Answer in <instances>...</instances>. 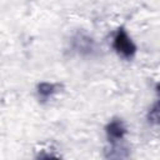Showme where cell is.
<instances>
[{
  "mask_svg": "<svg viewBox=\"0 0 160 160\" xmlns=\"http://www.w3.org/2000/svg\"><path fill=\"white\" fill-rule=\"evenodd\" d=\"M114 48L124 58H131L136 50L135 45L132 44L130 38L128 36V34L122 29H120L114 38Z\"/></svg>",
  "mask_w": 160,
  "mask_h": 160,
  "instance_id": "6da1fadb",
  "label": "cell"
},
{
  "mask_svg": "<svg viewBox=\"0 0 160 160\" xmlns=\"http://www.w3.org/2000/svg\"><path fill=\"white\" fill-rule=\"evenodd\" d=\"M125 132H126L125 126L120 120H114L106 126V134L111 142H116V141L121 140L124 138Z\"/></svg>",
  "mask_w": 160,
  "mask_h": 160,
  "instance_id": "7a4b0ae2",
  "label": "cell"
},
{
  "mask_svg": "<svg viewBox=\"0 0 160 160\" xmlns=\"http://www.w3.org/2000/svg\"><path fill=\"white\" fill-rule=\"evenodd\" d=\"M74 48L81 54H89L94 49V42L85 35H78L74 39Z\"/></svg>",
  "mask_w": 160,
  "mask_h": 160,
  "instance_id": "3957f363",
  "label": "cell"
},
{
  "mask_svg": "<svg viewBox=\"0 0 160 160\" xmlns=\"http://www.w3.org/2000/svg\"><path fill=\"white\" fill-rule=\"evenodd\" d=\"M38 91H39V95L41 98L46 99V98H49L55 91V86L52 84H49V82H41L38 86Z\"/></svg>",
  "mask_w": 160,
  "mask_h": 160,
  "instance_id": "277c9868",
  "label": "cell"
},
{
  "mask_svg": "<svg viewBox=\"0 0 160 160\" xmlns=\"http://www.w3.org/2000/svg\"><path fill=\"white\" fill-rule=\"evenodd\" d=\"M159 105L158 102L152 106V109L149 111V115H148V119H149V122L152 124V125H158V121H159Z\"/></svg>",
  "mask_w": 160,
  "mask_h": 160,
  "instance_id": "5b68a950",
  "label": "cell"
}]
</instances>
